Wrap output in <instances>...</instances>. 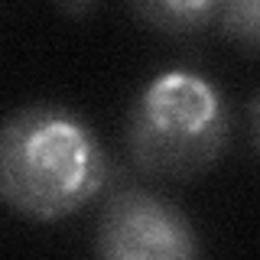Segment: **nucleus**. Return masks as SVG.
Masks as SVG:
<instances>
[{
	"label": "nucleus",
	"mask_w": 260,
	"mask_h": 260,
	"mask_svg": "<svg viewBox=\"0 0 260 260\" xmlns=\"http://www.w3.org/2000/svg\"><path fill=\"white\" fill-rule=\"evenodd\" d=\"M111 159L62 104H29L0 124V202L32 221L75 215L104 192Z\"/></svg>",
	"instance_id": "f257e3e1"
},
{
	"label": "nucleus",
	"mask_w": 260,
	"mask_h": 260,
	"mask_svg": "<svg viewBox=\"0 0 260 260\" xmlns=\"http://www.w3.org/2000/svg\"><path fill=\"white\" fill-rule=\"evenodd\" d=\"M231 117L215 85L185 69H169L140 91L127 117V153L156 179H192L215 166L228 146Z\"/></svg>",
	"instance_id": "f03ea898"
},
{
	"label": "nucleus",
	"mask_w": 260,
	"mask_h": 260,
	"mask_svg": "<svg viewBox=\"0 0 260 260\" xmlns=\"http://www.w3.org/2000/svg\"><path fill=\"white\" fill-rule=\"evenodd\" d=\"M94 250L111 260H185L199 257V234L169 199L150 189H117L104 202Z\"/></svg>",
	"instance_id": "7ed1b4c3"
},
{
	"label": "nucleus",
	"mask_w": 260,
	"mask_h": 260,
	"mask_svg": "<svg viewBox=\"0 0 260 260\" xmlns=\"http://www.w3.org/2000/svg\"><path fill=\"white\" fill-rule=\"evenodd\" d=\"M146 26L169 32V36H189L205 29L211 20H218L221 0H127Z\"/></svg>",
	"instance_id": "20e7f679"
},
{
	"label": "nucleus",
	"mask_w": 260,
	"mask_h": 260,
	"mask_svg": "<svg viewBox=\"0 0 260 260\" xmlns=\"http://www.w3.org/2000/svg\"><path fill=\"white\" fill-rule=\"evenodd\" d=\"M218 26L244 49H260V0H221Z\"/></svg>",
	"instance_id": "39448f33"
},
{
	"label": "nucleus",
	"mask_w": 260,
	"mask_h": 260,
	"mask_svg": "<svg viewBox=\"0 0 260 260\" xmlns=\"http://www.w3.org/2000/svg\"><path fill=\"white\" fill-rule=\"evenodd\" d=\"M250 137H254V146L260 150V94L250 101Z\"/></svg>",
	"instance_id": "423d86ee"
},
{
	"label": "nucleus",
	"mask_w": 260,
	"mask_h": 260,
	"mask_svg": "<svg viewBox=\"0 0 260 260\" xmlns=\"http://www.w3.org/2000/svg\"><path fill=\"white\" fill-rule=\"evenodd\" d=\"M59 4L65 7V10H72V13H85L88 7L94 4V0H59Z\"/></svg>",
	"instance_id": "0eeeda50"
}]
</instances>
